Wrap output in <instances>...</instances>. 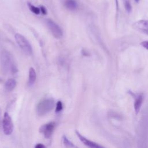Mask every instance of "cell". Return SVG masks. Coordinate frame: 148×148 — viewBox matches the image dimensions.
Here are the masks:
<instances>
[{
	"mask_svg": "<svg viewBox=\"0 0 148 148\" xmlns=\"http://www.w3.org/2000/svg\"><path fill=\"white\" fill-rule=\"evenodd\" d=\"M36 75L35 69L33 68H30L29 69V77H28V84L29 85H32L36 80Z\"/></svg>",
	"mask_w": 148,
	"mask_h": 148,
	"instance_id": "12",
	"label": "cell"
},
{
	"mask_svg": "<svg viewBox=\"0 0 148 148\" xmlns=\"http://www.w3.org/2000/svg\"><path fill=\"white\" fill-rule=\"evenodd\" d=\"M28 5L29 9H30V10L32 13H34V14H39L40 13V9L39 8H38L36 6H35L31 4V3H28Z\"/></svg>",
	"mask_w": 148,
	"mask_h": 148,
	"instance_id": "15",
	"label": "cell"
},
{
	"mask_svg": "<svg viewBox=\"0 0 148 148\" xmlns=\"http://www.w3.org/2000/svg\"><path fill=\"white\" fill-rule=\"evenodd\" d=\"M140 45L145 48H146V49L148 50V41L146 40V41H143L142 42L140 43Z\"/></svg>",
	"mask_w": 148,
	"mask_h": 148,
	"instance_id": "18",
	"label": "cell"
},
{
	"mask_svg": "<svg viewBox=\"0 0 148 148\" xmlns=\"http://www.w3.org/2000/svg\"><path fill=\"white\" fill-rule=\"evenodd\" d=\"M35 148H45V146L42 143H38L35 146Z\"/></svg>",
	"mask_w": 148,
	"mask_h": 148,
	"instance_id": "20",
	"label": "cell"
},
{
	"mask_svg": "<svg viewBox=\"0 0 148 148\" xmlns=\"http://www.w3.org/2000/svg\"><path fill=\"white\" fill-rule=\"evenodd\" d=\"M2 71L6 74L14 75L17 72V68L11 54L6 50L2 51L0 56Z\"/></svg>",
	"mask_w": 148,
	"mask_h": 148,
	"instance_id": "2",
	"label": "cell"
},
{
	"mask_svg": "<svg viewBox=\"0 0 148 148\" xmlns=\"http://www.w3.org/2000/svg\"><path fill=\"white\" fill-rule=\"evenodd\" d=\"M76 134L77 135L79 139L84 143V145H85L86 146H87L89 148H105L103 146H102V145H99V144H98V143H97L95 142L91 141V140L88 139L87 138H85L84 136L82 135L77 131H76Z\"/></svg>",
	"mask_w": 148,
	"mask_h": 148,
	"instance_id": "8",
	"label": "cell"
},
{
	"mask_svg": "<svg viewBox=\"0 0 148 148\" xmlns=\"http://www.w3.org/2000/svg\"><path fill=\"white\" fill-rule=\"evenodd\" d=\"M125 8L128 12H130L131 11L132 8L130 2L128 1H126L125 2Z\"/></svg>",
	"mask_w": 148,
	"mask_h": 148,
	"instance_id": "17",
	"label": "cell"
},
{
	"mask_svg": "<svg viewBox=\"0 0 148 148\" xmlns=\"http://www.w3.org/2000/svg\"><path fill=\"white\" fill-rule=\"evenodd\" d=\"M64 6L69 10H74L77 7V3L76 0H64Z\"/></svg>",
	"mask_w": 148,
	"mask_h": 148,
	"instance_id": "11",
	"label": "cell"
},
{
	"mask_svg": "<svg viewBox=\"0 0 148 148\" xmlns=\"http://www.w3.org/2000/svg\"><path fill=\"white\" fill-rule=\"evenodd\" d=\"M138 147L148 148V109H146L141 117L139 134Z\"/></svg>",
	"mask_w": 148,
	"mask_h": 148,
	"instance_id": "1",
	"label": "cell"
},
{
	"mask_svg": "<svg viewBox=\"0 0 148 148\" xmlns=\"http://www.w3.org/2000/svg\"><path fill=\"white\" fill-rule=\"evenodd\" d=\"M16 41L20 48L27 54L31 55L32 53V47L27 39L20 34H16L14 36Z\"/></svg>",
	"mask_w": 148,
	"mask_h": 148,
	"instance_id": "4",
	"label": "cell"
},
{
	"mask_svg": "<svg viewBox=\"0 0 148 148\" xmlns=\"http://www.w3.org/2000/svg\"><path fill=\"white\" fill-rule=\"evenodd\" d=\"M16 82L13 79H9L5 84V87L8 91H12L16 87Z\"/></svg>",
	"mask_w": 148,
	"mask_h": 148,
	"instance_id": "13",
	"label": "cell"
},
{
	"mask_svg": "<svg viewBox=\"0 0 148 148\" xmlns=\"http://www.w3.org/2000/svg\"><path fill=\"white\" fill-rule=\"evenodd\" d=\"M133 27L136 30L148 35V20H139L133 24Z\"/></svg>",
	"mask_w": 148,
	"mask_h": 148,
	"instance_id": "9",
	"label": "cell"
},
{
	"mask_svg": "<svg viewBox=\"0 0 148 148\" xmlns=\"http://www.w3.org/2000/svg\"><path fill=\"white\" fill-rule=\"evenodd\" d=\"M54 102L51 98L45 99L41 101L36 106V112L39 116H44L50 112L54 108Z\"/></svg>",
	"mask_w": 148,
	"mask_h": 148,
	"instance_id": "3",
	"label": "cell"
},
{
	"mask_svg": "<svg viewBox=\"0 0 148 148\" xmlns=\"http://www.w3.org/2000/svg\"><path fill=\"white\" fill-rule=\"evenodd\" d=\"M135 1L136 2H138L139 1V0H135Z\"/></svg>",
	"mask_w": 148,
	"mask_h": 148,
	"instance_id": "21",
	"label": "cell"
},
{
	"mask_svg": "<svg viewBox=\"0 0 148 148\" xmlns=\"http://www.w3.org/2000/svg\"><path fill=\"white\" fill-rule=\"evenodd\" d=\"M143 95L142 94H139L135 97V101H134V109L135 113L136 114L139 112L142 102H143Z\"/></svg>",
	"mask_w": 148,
	"mask_h": 148,
	"instance_id": "10",
	"label": "cell"
},
{
	"mask_svg": "<svg viewBox=\"0 0 148 148\" xmlns=\"http://www.w3.org/2000/svg\"><path fill=\"white\" fill-rule=\"evenodd\" d=\"M62 108H63V106H62V102H61L60 101H58L57 103V104H56V112L57 113V112H60V111L62 110Z\"/></svg>",
	"mask_w": 148,
	"mask_h": 148,
	"instance_id": "16",
	"label": "cell"
},
{
	"mask_svg": "<svg viewBox=\"0 0 148 148\" xmlns=\"http://www.w3.org/2000/svg\"><path fill=\"white\" fill-rule=\"evenodd\" d=\"M40 12L43 14H47V10L46 9V8L43 6H41L40 7Z\"/></svg>",
	"mask_w": 148,
	"mask_h": 148,
	"instance_id": "19",
	"label": "cell"
},
{
	"mask_svg": "<svg viewBox=\"0 0 148 148\" xmlns=\"http://www.w3.org/2000/svg\"><path fill=\"white\" fill-rule=\"evenodd\" d=\"M46 24L56 38H60L62 36V32L60 27L51 20L48 19L46 20Z\"/></svg>",
	"mask_w": 148,
	"mask_h": 148,
	"instance_id": "6",
	"label": "cell"
},
{
	"mask_svg": "<svg viewBox=\"0 0 148 148\" xmlns=\"http://www.w3.org/2000/svg\"><path fill=\"white\" fill-rule=\"evenodd\" d=\"M13 124L12 119L8 112H5L3 119V130L6 135L12 134L13 131Z\"/></svg>",
	"mask_w": 148,
	"mask_h": 148,
	"instance_id": "5",
	"label": "cell"
},
{
	"mask_svg": "<svg viewBox=\"0 0 148 148\" xmlns=\"http://www.w3.org/2000/svg\"><path fill=\"white\" fill-rule=\"evenodd\" d=\"M55 127L54 122H50L47 124L43 125L39 129V131L41 133L43 134L46 138H49L54 131Z\"/></svg>",
	"mask_w": 148,
	"mask_h": 148,
	"instance_id": "7",
	"label": "cell"
},
{
	"mask_svg": "<svg viewBox=\"0 0 148 148\" xmlns=\"http://www.w3.org/2000/svg\"><path fill=\"white\" fill-rule=\"evenodd\" d=\"M62 140H63V143L64 145L68 148H77L75 145L71 142L65 136H63L62 137Z\"/></svg>",
	"mask_w": 148,
	"mask_h": 148,
	"instance_id": "14",
	"label": "cell"
}]
</instances>
